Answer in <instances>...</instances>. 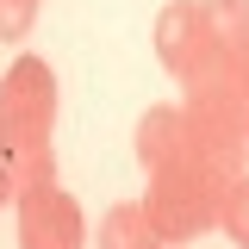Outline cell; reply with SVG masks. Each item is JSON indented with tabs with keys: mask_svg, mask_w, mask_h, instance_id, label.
I'll return each mask as SVG.
<instances>
[{
	"mask_svg": "<svg viewBox=\"0 0 249 249\" xmlns=\"http://www.w3.org/2000/svg\"><path fill=\"white\" fill-rule=\"evenodd\" d=\"M193 131V124H187ZM224 175L199 156V143L175 150L168 162L150 168V193H143V218H150L156 243H187L218 224V199H224Z\"/></svg>",
	"mask_w": 249,
	"mask_h": 249,
	"instance_id": "obj_1",
	"label": "cell"
},
{
	"mask_svg": "<svg viewBox=\"0 0 249 249\" xmlns=\"http://www.w3.org/2000/svg\"><path fill=\"white\" fill-rule=\"evenodd\" d=\"M0 124L13 131L19 156L50 150V124H56V81L37 56H19L0 81Z\"/></svg>",
	"mask_w": 249,
	"mask_h": 249,
	"instance_id": "obj_2",
	"label": "cell"
},
{
	"mask_svg": "<svg viewBox=\"0 0 249 249\" xmlns=\"http://www.w3.org/2000/svg\"><path fill=\"white\" fill-rule=\"evenodd\" d=\"M156 56L162 69H175L181 81H199L206 69H218V44H212V25H206V6L199 0H175V6H162V19H156Z\"/></svg>",
	"mask_w": 249,
	"mask_h": 249,
	"instance_id": "obj_3",
	"label": "cell"
},
{
	"mask_svg": "<svg viewBox=\"0 0 249 249\" xmlns=\"http://www.w3.org/2000/svg\"><path fill=\"white\" fill-rule=\"evenodd\" d=\"M81 237H88L81 206L62 187H31V193H19V249H81Z\"/></svg>",
	"mask_w": 249,
	"mask_h": 249,
	"instance_id": "obj_4",
	"label": "cell"
},
{
	"mask_svg": "<svg viewBox=\"0 0 249 249\" xmlns=\"http://www.w3.org/2000/svg\"><path fill=\"white\" fill-rule=\"evenodd\" d=\"M224 62H249V0H199Z\"/></svg>",
	"mask_w": 249,
	"mask_h": 249,
	"instance_id": "obj_5",
	"label": "cell"
},
{
	"mask_svg": "<svg viewBox=\"0 0 249 249\" xmlns=\"http://www.w3.org/2000/svg\"><path fill=\"white\" fill-rule=\"evenodd\" d=\"M150 243H156V231H150V218H143V199L106 212V224H100V249H150Z\"/></svg>",
	"mask_w": 249,
	"mask_h": 249,
	"instance_id": "obj_6",
	"label": "cell"
},
{
	"mask_svg": "<svg viewBox=\"0 0 249 249\" xmlns=\"http://www.w3.org/2000/svg\"><path fill=\"white\" fill-rule=\"evenodd\" d=\"M218 224H224V237L237 249H249V175H237V181L224 187V199H218Z\"/></svg>",
	"mask_w": 249,
	"mask_h": 249,
	"instance_id": "obj_7",
	"label": "cell"
},
{
	"mask_svg": "<svg viewBox=\"0 0 249 249\" xmlns=\"http://www.w3.org/2000/svg\"><path fill=\"white\" fill-rule=\"evenodd\" d=\"M19 193V143H13V131L0 124V206Z\"/></svg>",
	"mask_w": 249,
	"mask_h": 249,
	"instance_id": "obj_8",
	"label": "cell"
},
{
	"mask_svg": "<svg viewBox=\"0 0 249 249\" xmlns=\"http://www.w3.org/2000/svg\"><path fill=\"white\" fill-rule=\"evenodd\" d=\"M31 13H37V0H0V37H25Z\"/></svg>",
	"mask_w": 249,
	"mask_h": 249,
	"instance_id": "obj_9",
	"label": "cell"
},
{
	"mask_svg": "<svg viewBox=\"0 0 249 249\" xmlns=\"http://www.w3.org/2000/svg\"><path fill=\"white\" fill-rule=\"evenodd\" d=\"M243 131H249V62H243Z\"/></svg>",
	"mask_w": 249,
	"mask_h": 249,
	"instance_id": "obj_10",
	"label": "cell"
},
{
	"mask_svg": "<svg viewBox=\"0 0 249 249\" xmlns=\"http://www.w3.org/2000/svg\"><path fill=\"white\" fill-rule=\"evenodd\" d=\"M150 249H175V243H150Z\"/></svg>",
	"mask_w": 249,
	"mask_h": 249,
	"instance_id": "obj_11",
	"label": "cell"
}]
</instances>
